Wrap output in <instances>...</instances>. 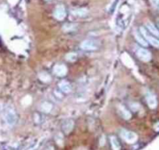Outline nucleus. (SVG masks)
Wrapping results in <instances>:
<instances>
[{"mask_svg":"<svg viewBox=\"0 0 159 150\" xmlns=\"http://www.w3.org/2000/svg\"><path fill=\"white\" fill-rule=\"evenodd\" d=\"M3 114H4V119L6 121V124L10 127L14 126L17 123V115L13 106L11 105H7L5 107Z\"/></svg>","mask_w":159,"mask_h":150,"instance_id":"f257e3e1","label":"nucleus"},{"mask_svg":"<svg viewBox=\"0 0 159 150\" xmlns=\"http://www.w3.org/2000/svg\"><path fill=\"white\" fill-rule=\"evenodd\" d=\"M140 33L143 35V37L144 38L145 40H147L150 44H151L153 46L156 47V48H159V40L157 39L154 37H153L152 35H151L146 29L144 27H140Z\"/></svg>","mask_w":159,"mask_h":150,"instance_id":"f03ea898","label":"nucleus"},{"mask_svg":"<svg viewBox=\"0 0 159 150\" xmlns=\"http://www.w3.org/2000/svg\"><path fill=\"white\" fill-rule=\"evenodd\" d=\"M99 46V44L95 40H91V39H88L84 40L83 42L80 47L84 50H88V51H92V50H96Z\"/></svg>","mask_w":159,"mask_h":150,"instance_id":"7ed1b4c3","label":"nucleus"},{"mask_svg":"<svg viewBox=\"0 0 159 150\" xmlns=\"http://www.w3.org/2000/svg\"><path fill=\"white\" fill-rule=\"evenodd\" d=\"M122 138L128 143L133 144L137 140V135L134 132L127 130H122L120 133Z\"/></svg>","mask_w":159,"mask_h":150,"instance_id":"20e7f679","label":"nucleus"},{"mask_svg":"<svg viewBox=\"0 0 159 150\" xmlns=\"http://www.w3.org/2000/svg\"><path fill=\"white\" fill-rule=\"evenodd\" d=\"M136 55L140 60H141L144 62H148L151 60V52L145 49H142V48L138 49V50L136 51Z\"/></svg>","mask_w":159,"mask_h":150,"instance_id":"39448f33","label":"nucleus"},{"mask_svg":"<svg viewBox=\"0 0 159 150\" xmlns=\"http://www.w3.org/2000/svg\"><path fill=\"white\" fill-rule=\"evenodd\" d=\"M65 7L62 5L58 6L54 11V17L58 20H63L65 17Z\"/></svg>","mask_w":159,"mask_h":150,"instance_id":"423d86ee","label":"nucleus"},{"mask_svg":"<svg viewBox=\"0 0 159 150\" xmlns=\"http://www.w3.org/2000/svg\"><path fill=\"white\" fill-rule=\"evenodd\" d=\"M53 72L59 77H63L67 73V68L63 64H58L55 65L53 68Z\"/></svg>","mask_w":159,"mask_h":150,"instance_id":"0eeeda50","label":"nucleus"},{"mask_svg":"<svg viewBox=\"0 0 159 150\" xmlns=\"http://www.w3.org/2000/svg\"><path fill=\"white\" fill-rule=\"evenodd\" d=\"M146 99H147V103H148V106L151 109H155L158 105V102H157L156 97L151 94V93H148L146 95Z\"/></svg>","mask_w":159,"mask_h":150,"instance_id":"6e6552de","label":"nucleus"},{"mask_svg":"<svg viewBox=\"0 0 159 150\" xmlns=\"http://www.w3.org/2000/svg\"><path fill=\"white\" fill-rule=\"evenodd\" d=\"M74 123L72 120H65L63 123V130L65 134H69L73 128Z\"/></svg>","mask_w":159,"mask_h":150,"instance_id":"1a4fd4ad","label":"nucleus"},{"mask_svg":"<svg viewBox=\"0 0 159 150\" xmlns=\"http://www.w3.org/2000/svg\"><path fill=\"white\" fill-rule=\"evenodd\" d=\"M59 87L60 89L65 93H69L72 91L71 84L66 81H61L59 84Z\"/></svg>","mask_w":159,"mask_h":150,"instance_id":"9d476101","label":"nucleus"},{"mask_svg":"<svg viewBox=\"0 0 159 150\" xmlns=\"http://www.w3.org/2000/svg\"><path fill=\"white\" fill-rule=\"evenodd\" d=\"M146 27L148 29V31L151 32L152 35H154V36L159 38V31L158 30L156 27L154 25L153 23L151 22H147L146 23Z\"/></svg>","mask_w":159,"mask_h":150,"instance_id":"9b49d317","label":"nucleus"},{"mask_svg":"<svg viewBox=\"0 0 159 150\" xmlns=\"http://www.w3.org/2000/svg\"><path fill=\"white\" fill-rule=\"evenodd\" d=\"M119 112H120V114L122 116L123 118L125 119V120H129V119L131 117V113L130 112V111L125 108L124 106H121L119 107Z\"/></svg>","mask_w":159,"mask_h":150,"instance_id":"f8f14e48","label":"nucleus"},{"mask_svg":"<svg viewBox=\"0 0 159 150\" xmlns=\"http://www.w3.org/2000/svg\"><path fill=\"white\" fill-rule=\"evenodd\" d=\"M134 35H135V38L136 39V41H137L140 45H142L143 46L145 47L148 46V42H146V40L144 39V38L143 37L142 35H140V34L138 33L137 31H135L134 32Z\"/></svg>","mask_w":159,"mask_h":150,"instance_id":"ddd939ff","label":"nucleus"},{"mask_svg":"<svg viewBox=\"0 0 159 150\" xmlns=\"http://www.w3.org/2000/svg\"><path fill=\"white\" fill-rule=\"evenodd\" d=\"M110 142H111L112 147L113 150H121V145L119 144L118 139L115 136H112L110 138Z\"/></svg>","mask_w":159,"mask_h":150,"instance_id":"4468645a","label":"nucleus"},{"mask_svg":"<svg viewBox=\"0 0 159 150\" xmlns=\"http://www.w3.org/2000/svg\"><path fill=\"white\" fill-rule=\"evenodd\" d=\"M88 13V10L86 9H77L73 11V14L77 17H84Z\"/></svg>","mask_w":159,"mask_h":150,"instance_id":"2eb2a0df","label":"nucleus"},{"mask_svg":"<svg viewBox=\"0 0 159 150\" xmlns=\"http://www.w3.org/2000/svg\"><path fill=\"white\" fill-rule=\"evenodd\" d=\"M65 60L69 62H74L77 60V54L75 52H69L65 56Z\"/></svg>","mask_w":159,"mask_h":150,"instance_id":"dca6fc26","label":"nucleus"},{"mask_svg":"<svg viewBox=\"0 0 159 150\" xmlns=\"http://www.w3.org/2000/svg\"><path fill=\"white\" fill-rule=\"evenodd\" d=\"M51 108H52V106L48 102H44L41 105V110L45 112H49L51 111Z\"/></svg>","mask_w":159,"mask_h":150,"instance_id":"f3484780","label":"nucleus"},{"mask_svg":"<svg viewBox=\"0 0 159 150\" xmlns=\"http://www.w3.org/2000/svg\"><path fill=\"white\" fill-rule=\"evenodd\" d=\"M40 79L42 81H45V82H48L51 80V78L48 76V74H45V73H42L39 75Z\"/></svg>","mask_w":159,"mask_h":150,"instance_id":"a211bd4d","label":"nucleus"},{"mask_svg":"<svg viewBox=\"0 0 159 150\" xmlns=\"http://www.w3.org/2000/svg\"><path fill=\"white\" fill-rule=\"evenodd\" d=\"M63 29L65 31H72L75 30V24H65Z\"/></svg>","mask_w":159,"mask_h":150,"instance_id":"6ab92c4d","label":"nucleus"},{"mask_svg":"<svg viewBox=\"0 0 159 150\" xmlns=\"http://www.w3.org/2000/svg\"><path fill=\"white\" fill-rule=\"evenodd\" d=\"M150 2L154 7L159 9V0H150Z\"/></svg>","mask_w":159,"mask_h":150,"instance_id":"aec40b11","label":"nucleus"},{"mask_svg":"<svg viewBox=\"0 0 159 150\" xmlns=\"http://www.w3.org/2000/svg\"><path fill=\"white\" fill-rule=\"evenodd\" d=\"M154 129L157 131H159V122L157 123L155 125H154Z\"/></svg>","mask_w":159,"mask_h":150,"instance_id":"412c9836","label":"nucleus"},{"mask_svg":"<svg viewBox=\"0 0 159 150\" xmlns=\"http://www.w3.org/2000/svg\"><path fill=\"white\" fill-rule=\"evenodd\" d=\"M1 110H2V108H1V106H0V113H1Z\"/></svg>","mask_w":159,"mask_h":150,"instance_id":"4be33fe9","label":"nucleus"},{"mask_svg":"<svg viewBox=\"0 0 159 150\" xmlns=\"http://www.w3.org/2000/svg\"><path fill=\"white\" fill-rule=\"evenodd\" d=\"M47 1H50V0H47Z\"/></svg>","mask_w":159,"mask_h":150,"instance_id":"5701e85b","label":"nucleus"}]
</instances>
